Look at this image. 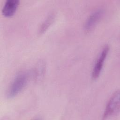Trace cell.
<instances>
[{
	"label": "cell",
	"mask_w": 120,
	"mask_h": 120,
	"mask_svg": "<svg viewBox=\"0 0 120 120\" xmlns=\"http://www.w3.org/2000/svg\"><path fill=\"white\" fill-rule=\"evenodd\" d=\"M28 80V74L23 72L19 74L9 85L6 93L8 98L16 96L25 86Z\"/></svg>",
	"instance_id": "obj_1"
},
{
	"label": "cell",
	"mask_w": 120,
	"mask_h": 120,
	"mask_svg": "<svg viewBox=\"0 0 120 120\" xmlns=\"http://www.w3.org/2000/svg\"><path fill=\"white\" fill-rule=\"evenodd\" d=\"M120 108V91L117 90L109 99L104 112L103 118H106L119 113Z\"/></svg>",
	"instance_id": "obj_2"
},
{
	"label": "cell",
	"mask_w": 120,
	"mask_h": 120,
	"mask_svg": "<svg viewBox=\"0 0 120 120\" xmlns=\"http://www.w3.org/2000/svg\"><path fill=\"white\" fill-rule=\"evenodd\" d=\"M109 51V47L108 45H106L103 48L102 51L99 54L97 59L96 60L92 71V77L93 79L98 78L100 74L104 62L107 57Z\"/></svg>",
	"instance_id": "obj_3"
},
{
	"label": "cell",
	"mask_w": 120,
	"mask_h": 120,
	"mask_svg": "<svg viewBox=\"0 0 120 120\" xmlns=\"http://www.w3.org/2000/svg\"><path fill=\"white\" fill-rule=\"evenodd\" d=\"M104 14V10L102 8L97 9L93 11L86 20L84 28L86 31L92 30L102 18Z\"/></svg>",
	"instance_id": "obj_4"
},
{
	"label": "cell",
	"mask_w": 120,
	"mask_h": 120,
	"mask_svg": "<svg viewBox=\"0 0 120 120\" xmlns=\"http://www.w3.org/2000/svg\"><path fill=\"white\" fill-rule=\"evenodd\" d=\"M19 0H7L2 7V15L6 17L12 16L16 12L19 4Z\"/></svg>",
	"instance_id": "obj_5"
},
{
	"label": "cell",
	"mask_w": 120,
	"mask_h": 120,
	"mask_svg": "<svg viewBox=\"0 0 120 120\" xmlns=\"http://www.w3.org/2000/svg\"><path fill=\"white\" fill-rule=\"evenodd\" d=\"M55 18V15L53 13L50 14L42 22V24L39 27L38 32L39 34L44 33L51 25L53 22Z\"/></svg>",
	"instance_id": "obj_6"
}]
</instances>
